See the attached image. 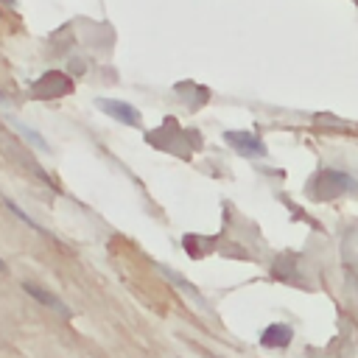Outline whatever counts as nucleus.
<instances>
[{
	"instance_id": "nucleus-2",
	"label": "nucleus",
	"mask_w": 358,
	"mask_h": 358,
	"mask_svg": "<svg viewBox=\"0 0 358 358\" xmlns=\"http://www.w3.org/2000/svg\"><path fill=\"white\" fill-rule=\"evenodd\" d=\"M224 140L241 154V157H249V159H260L266 157V145L257 134L252 131H224Z\"/></svg>"
},
{
	"instance_id": "nucleus-7",
	"label": "nucleus",
	"mask_w": 358,
	"mask_h": 358,
	"mask_svg": "<svg viewBox=\"0 0 358 358\" xmlns=\"http://www.w3.org/2000/svg\"><path fill=\"white\" fill-rule=\"evenodd\" d=\"M0 103H3V106H8V98H6V92H0Z\"/></svg>"
},
{
	"instance_id": "nucleus-9",
	"label": "nucleus",
	"mask_w": 358,
	"mask_h": 358,
	"mask_svg": "<svg viewBox=\"0 0 358 358\" xmlns=\"http://www.w3.org/2000/svg\"><path fill=\"white\" fill-rule=\"evenodd\" d=\"M6 3H8V6H11V3H14V0H6Z\"/></svg>"
},
{
	"instance_id": "nucleus-1",
	"label": "nucleus",
	"mask_w": 358,
	"mask_h": 358,
	"mask_svg": "<svg viewBox=\"0 0 358 358\" xmlns=\"http://www.w3.org/2000/svg\"><path fill=\"white\" fill-rule=\"evenodd\" d=\"M95 106H98L103 115H109L112 120L123 123V126H134V129H140V126H143L140 112H137L131 103H126V101H117V98H98V101H95Z\"/></svg>"
},
{
	"instance_id": "nucleus-8",
	"label": "nucleus",
	"mask_w": 358,
	"mask_h": 358,
	"mask_svg": "<svg viewBox=\"0 0 358 358\" xmlns=\"http://www.w3.org/2000/svg\"><path fill=\"white\" fill-rule=\"evenodd\" d=\"M0 271H6V260L3 257H0Z\"/></svg>"
},
{
	"instance_id": "nucleus-6",
	"label": "nucleus",
	"mask_w": 358,
	"mask_h": 358,
	"mask_svg": "<svg viewBox=\"0 0 358 358\" xmlns=\"http://www.w3.org/2000/svg\"><path fill=\"white\" fill-rule=\"evenodd\" d=\"M3 204H6V207H8V210H11V213H14V215H17V218H20L22 224H25V227H31V229L42 232V227H39V224H36V221H34V218H31V215H28V213L22 210V207H17V204H14L11 199H3Z\"/></svg>"
},
{
	"instance_id": "nucleus-4",
	"label": "nucleus",
	"mask_w": 358,
	"mask_h": 358,
	"mask_svg": "<svg viewBox=\"0 0 358 358\" xmlns=\"http://www.w3.org/2000/svg\"><path fill=\"white\" fill-rule=\"evenodd\" d=\"M291 327L288 324H268L266 330H263V336H260V344L263 347H285L288 341H291Z\"/></svg>"
},
{
	"instance_id": "nucleus-5",
	"label": "nucleus",
	"mask_w": 358,
	"mask_h": 358,
	"mask_svg": "<svg viewBox=\"0 0 358 358\" xmlns=\"http://www.w3.org/2000/svg\"><path fill=\"white\" fill-rule=\"evenodd\" d=\"M8 120L14 123V129H17V131H20V134H22V137H25V140L34 145V148H39V151H45V154L50 151L48 140H45V137H39V131H34L31 126H25V123H20V120H14V117H8Z\"/></svg>"
},
{
	"instance_id": "nucleus-3",
	"label": "nucleus",
	"mask_w": 358,
	"mask_h": 358,
	"mask_svg": "<svg viewBox=\"0 0 358 358\" xmlns=\"http://www.w3.org/2000/svg\"><path fill=\"white\" fill-rule=\"evenodd\" d=\"M22 291L28 294V296H34L39 305H45L48 310H53V313H59L62 319H70V308L53 294V291H48V288H42V285H36V282H22Z\"/></svg>"
}]
</instances>
